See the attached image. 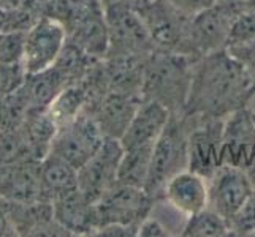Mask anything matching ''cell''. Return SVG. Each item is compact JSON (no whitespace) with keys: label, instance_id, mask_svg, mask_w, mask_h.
I'll list each match as a JSON object with an SVG mask.
<instances>
[{"label":"cell","instance_id":"6da1fadb","mask_svg":"<svg viewBox=\"0 0 255 237\" xmlns=\"http://www.w3.org/2000/svg\"><path fill=\"white\" fill-rule=\"evenodd\" d=\"M255 95L246 67L228 49L209 52L195 59L184 114L224 119L248 106Z\"/></svg>","mask_w":255,"mask_h":237},{"label":"cell","instance_id":"7a4b0ae2","mask_svg":"<svg viewBox=\"0 0 255 237\" xmlns=\"http://www.w3.org/2000/svg\"><path fill=\"white\" fill-rule=\"evenodd\" d=\"M195 59L168 51H154L146 60L141 95L166 106L171 114H184Z\"/></svg>","mask_w":255,"mask_h":237},{"label":"cell","instance_id":"3957f363","mask_svg":"<svg viewBox=\"0 0 255 237\" xmlns=\"http://www.w3.org/2000/svg\"><path fill=\"white\" fill-rule=\"evenodd\" d=\"M189 117L171 114L162 135L154 144L151 171L144 190L155 201H160L165 183L178 172L189 169Z\"/></svg>","mask_w":255,"mask_h":237},{"label":"cell","instance_id":"277c9868","mask_svg":"<svg viewBox=\"0 0 255 237\" xmlns=\"http://www.w3.org/2000/svg\"><path fill=\"white\" fill-rule=\"evenodd\" d=\"M139 13L157 51L193 57L189 41L190 14L179 10L171 0H149L139 8Z\"/></svg>","mask_w":255,"mask_h":237},{"label":"cell","instance_id":"5b68a950","mask_svg":"<svg viewBox=\"0 0 255 237\" xmlns=\"http://www.w3.org/2000/svg\"><path fill=\"white\" fill-rule=\"evenodd\" d=\"M105 13L110 37L107 56H149L155 51L139 10L127 3L108 2L105 3Z\"/></svg>","mask_w":255,"mask_h":237},{"label":"cell","instance_id":"8992f818","mask_svg":"<svg viewBox=\"0 0 255 237\" xmlns=\"http://www.w3.org/2000/svg\"><path fill=\"white\" fill-rule=\"evenodd\" d=\"M155 203L157 201L149 196L144 188L118 182L95 203L97 230L111 223L139 226L149 214H152Z\"/></svg>","mask_w":255,"mask_h":237},{"label":"cell","instance_id":"52a82bcc","mask_svg":"<svg viewBox=\"0 0 255 237\" xmlns=\"http://www.w3.org/2000/svg\"><path fill=\"white\" fill-rule=\"evenodd\" d=\"M105 135L89 111L60 125L52 139L51 154L64 158L73 168L80 169L105 143Z\"/></svg>","mask_w":255,"mask_h":237},{"label":"cell","instance_id":"ba28073f","mask_svg":"<svg viewBox=\"0 0 255 237\" xmlns=\"http://www.w3.org/2000/svg\"><path fill=\"white\" fill-rule=\"evenodd\" d=\"M65 25L54 16H45L25 30L21 64L27 75L51 68L67 45Z\"/></svg>","mask_w":255,"mask_h":237},{"label":"cell","instance_id":"9c48e42d","mask_svg":"<svg viewBox=\"0 0 255 237\" xmlns=\"http://www.w3.org/2000/svg\"><path fill=\"white\" fill-rule=\"evenodd\" d=\"M187 116V114H186ZM189 117V169L208 180L222 166L224 119Z\"/></svg>","mask_w":255,"mask_h":237},{"label":"cell","instance_id":"30bf717a","mask_svg":"<svg viewBox=\"0 0 255 237\" xmlns=\"http://www.w3.org/2000/svg\"><path fill=\"white\" fill-rule=\"evenodd\" d=\"M124 147L119 139L107 138L102 147L78 169V190L97 203L118 183V169Z\"/></svg>","mask_w":255,"mask_h":237},{"label":"cell","instance_id":"8fae6325","mask_svg":"<svg viewBox=\"0 0 255 237\" xmlns=\"http://www.w3.org/2000/svg\"><path fill=\"white\" fill-rule=\"evenodd\" d=\"M238 11L208 5L190 17L189 41L192 56L198 59L209 52L227 49L233 17Z\"/></svg>","mask_w":255,"mask_h":237},{"label":"cell","instance_id":"7c38bea8","mask_svg":"<svg viewBox=\"0 0 255 237\" xmlns=\"http://www.w3.org/2000/svg\"><path fill=\"white\" fill-rule=\"evenodd\" d=\"M255 158V122L252 111L244 106L224 117L222 166L248 169Z\"/></svg>","mask_w":255,"mask_h":237},{"label":"cell","instance_id":"4fadbf2b","mask_svg":"<svg viewBox=\"0 0 255 237\" xmlns=\"http://www.w3.org/2000/svg\"><path fill=\"white\" fill-rule=\"evenodd\" d=\"M208 206L225 217L228 222L255 190L248 172L235 166H221L208 180Z\"/></svg>","mask_w":255,"mask_h":237},{"label":"cell","instance_id":"5bb4252c","mask_svg":"<svg viewBox=\"0 0 255 237\" xmlns=\"http://www.w3.org/2000/svg\"><path fill=\"white\" fill-rule=\"evenodd\" d=\"M141 100V95L108 90L95 98L87 111L97 120L105 138L121 139L128 128Z\"/></svg>","mask_w":255,"mask_h":237},{"label":"cell","instance_id":"9a60e30c","mask_svg":"<svg viewBox=\"0 0 255 237\" xmlns=\"http://www.w3.org/2000/svg\"><path fill=\"white\" fill-rule=\"evenodd\" d=\"M40 161L25 158L0 168V196L19 204H30L43 199Z\"/></svg>","mask_w":255,"mask_h":237},{"label":"cell","instance_id":"2e32d148","mask_svg":"<svg viewBox=\"0 0 255 237\" xmlns=\"http://www.w3.org/2000/svg\"><path fill=\"white\" fill-rule=\"evenodd\" d=\"M160 201H165L171 209L184 217L197 214L208 207V179L198 172L184 169L165 183Z\"/></svg>","mask_w":255,"mask_h":237},{"label":"cell","instance_id":"e0dca14e","mask_svg":"<svg viewBox=\"0 0 255 237\" xmlns=\"http://www.w3.org/2000/svg\"><path fill=\"white\" fill-rule=\"evenodd\" d=\"M171 117V111L155 100L143 98L119 141L124 149L155 144Z\"/></svg>","mask_w":255,"mask_h":237},{"label":"cell","instance_id":"ac0fdd59","mask_svg":"<svg viewBox=\"0 0 255 237\" xmlns=\"http://www.w3.org/2000/svg\"><path fill=\"white\" fill-rule=\"evenodd\" d=\"M56 222L68 234L94 236L97 231L95 203L87 199L80 190L68 191L51 201Z\"/></svg>","mask_w":255,"mask_h":237},{"label":"cell","instance_id":"d6986e66","mask_svg":"<svg viewBox=\"0 0 255 237\" xmlns=\"http://www.w3.org/2000/svg\"><path fill=\"white\" fill-rule=\"evenodd\" d=\"M43 199L54 201L68 191L78 188V169L67 163L64 158L48 154L40 161Z\"/></svg>","mask_w":255,"mask_h":237},{"label":"cell","instance_id":"ffe728a7","mask_svg":"<svg viewBox=\"0 0 255 237\" xmlns=\"http://www.w3.org/2000/svg\"><path fill=\"white\" fill-rule=\"evenodd\" d=\"M72 82L52 65L45 72L25 76L22 90L27 96L30 109H48L56 96Z\"/></svg>","mask_w":255,"mask_h":237},{"label":"cell","instance_id":"44dd1931","mask_svg":"<svg viewBox=\"0 0 255 237\" xmlns=\"http://www.w3.org/2000/svg\"><path fill=\"white\" fill-rule=\"evenodd\" d=\"M152 151L154 144L124 149L118 169V182L124 185L144 188L151 171Z\"/></svg>","mask_w":255,"mask_h":237},{"label":"cell","instance_id":"7402d4cb","mask_svg":"<svg viewBox=\"0 0 255 237\" xmlns=\"http://www.w3.org/2000/svg\"><path fill=\"white\" fill-rule=\"evenodd\" d=\"M184 237H225L233 236L230 222L209 206L197 214L186 217L181 228Z\"/></svg>","mask_w":255,"mask_h":237},{"label":"cell","instance_id":"603a6c76","mask_svg":"<svg viewBox=\"0 0 255 237\" xmlns=\"http://www.w3.org/2000/svg\"><path fill=\"white\" fill-rule=\"evenodd\" d=\"M252 41H255V6L243 5L233 17L227 48L248 45Z\"/></svg>","mask_w":255,"mask_h":237},{"label":"cell","instance_id":"cb8c5ba5","mask_svg":"<svg viewBox=\"0 0 255 237\" xmlns=\"http://www.w3.org/2000/svg\"><path fill=\"white\" fill-rule=\"evenodd\" d=\"M233 236H255V190L230 220Z\"/></svg>","mask_w":255,"mask_h":237},{"label":"cell","instance_id":"d4e9b609","mask_svg":"<svg viewBox=\"0 0 255 237\" xmlns=\"http://www.w3.org/2000/svg\"><path fill=\"white\" fill-rule=\"evenodd\" d=\"M25 76L27 73L21 62H0V98L19 89Z\"/></svg>","mask_w":255,"mask_h":237},{"label":"cell","instance_id":"484cf974","mask_svg":"<svg viewBox=\"0 0 255 237\" xmlns=\"http://www.w3.org/2000/svg\"><path fill=\"white\" fill-rule=\"evenodd\" d=\"M25 30L0 33V62H21Z\"/></svg>","mask_w":255,"mask_h":237},{"label":"cell","instance_id":"4316f807","mask_svg":"<svg viewBox=\"0 0 255 237\" xmlns=\"http://www.w3.org/2000/svg\"><path fill=\"white\" fill-rule=\"evenodd\" d=\"M227 49L246 67V70H248V73L252 79L254 90H255V41L248 43V45H241V46H232Z\"/></svg>","mask_w":255,"mask_h":237},{"label":"cell","instance_id":"83f0119b","mask_svg":"<svg viewBox=\"0 0 255 237\" xmlns=\"http://www.w3.org/2000/svg\"><path fill=\"white\" fill-rule=\"evenodd\" d=\"M170 228L166 226L160 218L152 217L149 214L138 226V237H170Z\"/></svg>","mask_w":255,"mask_h":237},{"label":"cell","instance_id":"f1b7e54d","mask_svg":"<svg viewBox=\"0 0 255 237\" xmlns=\"http://www.w3.org/2000/svg\"><path fill=\"white\" fill-rule=\"evenodd\" d=\"M5 236H16V230L11 218L10 203L0 196V237Z\"/></svg>","mask_w":255,"mask_h":237},{"label":"cell","instance_id":"f546056e","mask_svg":"<svg viewBox=\"0 0 255 237\" xmlns=\"http://www.w3.org/2000/svg\"><path fill=\"white\" fill-rule=\"evenodd\" d=\"M244 0H209V5H217L224 8H230V10L240 11Z\"/></svg>","mask_w":255,"mask_h":237},{"label":"cell","instance_id":"4dcf8cb0","mask_svg":"<svg viewBox=\"0 0 255 237\" xmlns=\"http://www.w3.org/2000/svg\"><path fill=\"white\" fill-rule=\"evenodd\" d=\"M2 130H3V127H2V112H0V133H2Z\"/></svg>","mask_w":255,"mask_h":237},{"label":"cell","instance_id":"1f68e13d","mask_svg":"<svg viewBox=\"0 0 255 237\" xmlns=\"http://www.w3.org/2000/svg\"><path fill=\"white\" fill-rule=\"evenodd\" d=\"M252 117H254V122H255V111H252Z\"/></svg>","mask_w":255,"mask_h":237}]
</instances>
